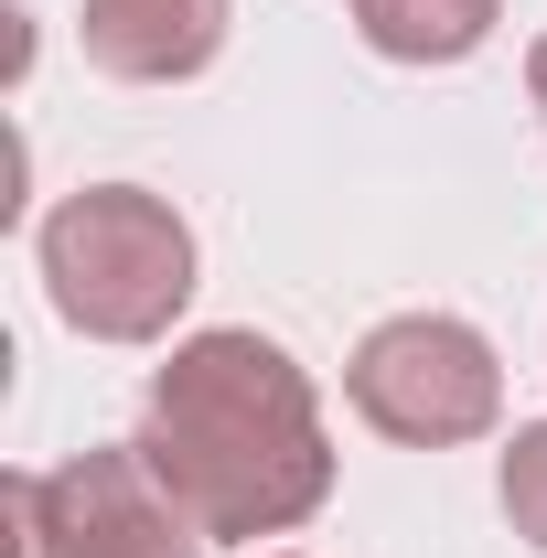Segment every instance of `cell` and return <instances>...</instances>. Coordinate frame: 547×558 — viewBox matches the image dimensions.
Wrapping results in <instances>:
<instances>
[{"mask_svg":"<svg viewBox=\"0 0 547 558\" xmlns=\"http://www.w3.org/2000/svg\"><path fill=\"white\" fill-rule=\"evenodd\" d=\"M505 515H515L526 548H547V418H526L505 440Z\"/></svg>","mask_w":547,"mask_h":558,"instance_id":"52a82bcc","label":"cell"},{"mask_svg":"<svg viewBox=\"0 0 547 558\" xmlns=\"http://www.w3.org/2000/svg\"><path fill=\"white\" fill-rule=\"evenodd\" d=\"M343 398L365 429H387L409 451H451V440H483L505 418V365L462 312H398L354 344Z\"/></svg>","mask_w":547,"mask_h":558,"instance_id":"3957f363","label":"cell"},{"mask_svg":"<svg viewBox=\"0 0 547 558\" xmlns=\"http://www.w3.org/2000/svg\"><path fill=\"white\" fill-rule=\"evenodd\" d=\"M11 558H65V537H54V473H11Z\"/></svg>","mask_w":547,"mask_h":558,"instance_id":"ba28073f","label":"cell"},{"mask_svg":"<svg viewBox=\"0 0 547 558\" xmlns=\"http://www.w3.org/2000/svg\"><path fill=\"white\" fill-rule=\"evenodd\" d=\"M505 0H354V33L387 54V65H462L494 44Z\"/></svg>","mask_w":547,"mask_h":558,"instance_id":"8992f818","label":"cell"},{"mask_svg":"<svg viewBox=\"0 0 547 558\" xmlns=\"http://www.w3.org/2000/svg\"><path fill=\"white\" fill-rule=\"evenodd\" d=\"M54 537H65V558H205L215 548L183 515V494L150 473L139 440H97L54 473Z\"/></svg>","mask_w":547,"mask_h":558,"instance_id":"277c9868","label":"cell"},{"mask_svg":"<svg viewBox=\"0 0 547 558\" xmlns=\"http://www.w3.org/2000/svg\"><path fill=\"white\" fill-rule=\"evenodd\" d=\"M236 0H86V65L119 86H183L226 54Z\"/></svg>","mask_w":547,"mask_h":558,"instance_id":"5b68a950","label":"cell"},{"mask_svg":"<svg viewBox=\"0 0 547 558\" xmlns=\"http://www.w3.org/2000/svg\"><path fill=\"white\" fill-rule=\"evenodd\" d=\"M44 290L97 344H161L194 301V226L172 215V194L86 183L44 215Z\"/></svg>","mask_w":547,"mask_h":558,"instance_id":"7a4b0ae2","label":"cell"},{"mask_svg":"<svg viewBox=\"0 0 547 558\" xmlns=\"http://www.w3.org/2000/svg\"><path fill=\"white\" fill-rule=\"evenodd\" d=\"M139 451L205 537H247V548L290 537L333 494V440H323L312 376L290 365V344L236 333V323L172 344V365L150 376V409H139Z\"/></svg>","mask_w":547,"mask_h":558,"instance_id":"6da1fadb","label":"cell"},{"mask_svg":"<svg viewBox=\"0 0 547 558\" xmlns=\"http://www.w3.org/2000/svg\"><path fill=\"white\" fill-rule=\"evenodd\" d=\"M526 97H537V119H547V33H537V54H526Z\"/></svg>","mask_w":547,"mask_h":558,"instance_id":"9c48e42d","label":"cell"}]
</instances>
